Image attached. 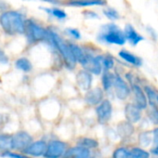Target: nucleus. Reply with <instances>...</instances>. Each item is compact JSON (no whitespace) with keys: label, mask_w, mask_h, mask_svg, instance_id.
Here are the masks:
<instances>
[{"label":"nucleus","mask_w":158,"mask_h":158,"mask_svg":"<svg viewBox=\"0 0 158 158\" xmlns=\"http://www.w3.org/2000/svg\"><path fill=\"white\" fill-rule=\"evenodd\" d=\"M0 26L10 35H23L25 34L26 21L20 11L5 10L0 14Z\"/></svg>","instance_id":"nucleus-1"},{"label":"nucleus","mask_w":158,"mask_h":158,"mask_svg":"<svg viewBox=\"0 0 158 158\" xmlns=\"http://www.w3.org/2000/svg\"><path fill=\"white\" fill-rule=\"evenodd\" d=\"M47 40H48L50 42V44L55 48L58 49V51L62 56L64 62L66 63L67 67L70 69L74 68L77 61H76L75 58L73 57V54L71 50L70 44H67L57 33H55L53 31H48V30Z\"/></svg>","instance_id":"nucleus-2"},{"label":"nucleus","mask_w":158,"mask_h":158,"mask_svg":"<svg viewBox=\"0 0 158 158\" xmlns=\"http://www.w3.org/2000/svg\"><path fill=\"white\" fill-rule=\"evenodd\" d=\"M98 37L104 43L117 46H123L127 41L124 31H122L115 23H108L103 25Z\"/></svg>","instance_id":"nucleus-3"},{"label":"nucleus","mask_w":158,"mask_h":158,"mask_svg":"<svg viewBox=\"0 0 158 158\" xmlns=\"http://www.w3.org/2000/svg\"><path fill=\"white\" fill-rule=\"evenodd\" d=\"M25 34L29 43H35L42 40H46L48 37V30L43 28L41 25H39L33 20L26 21Z\"/></svg>","instance_id":"nucleus-4"},{"label":"nucleus","mask_w":158,"mask_h":158,"mask_svg":"<svg viewBox=\"0 0 158 158\" xmlns=\"http://www.w3.org/2000/svg\"><path fill=\"white\" fill-rule=\"evenodd\" d=\"M69 144L63 140L51 139L48 142V147L44 154L45 158H62L67 150Z\"/></svg>","instance_id":"nucleus-5"},{"label":"nucleus","mask_w":158,"mask_h":158,"mask_svg":"<svg viewBox=\"0 0 158 158\" xmlns=\"http://www.w3.org/2000/svg\"><path fill=\"white\" fill-rule=\"evenodd\" d=\"M80 64L83 66L85 70L90 72L92 74H95V75L101 74L103 70L102 56L95 57L89 52H86L85 59Z\"/></svg>","instance_id":"nucleus-6"},{"label":"nucleus","mask_w":158,"mask_h":158,"mask_svg":"<svg viewBox=\"0 0 158 158\" xmlns=\"http://www.w3.org/2000/svg\"><path fill=\"white\" fill-rule=\"evenodd\" d=\"M33 142V137L26 131H18L12 136V150L23 152Z\"/></svg>","instance_id":"nucleus-7"},{"label":"nucleus","mask_w":158,"mask_h":158,"mask_svg":"<svg viewBox=\"0 0 158 158\" xmlns=\"http://www.w3.org/2000/svg\"><path fill=\"white\" fill-rule=\"evenodd\" d=\"M96 114L99 123L106 124L108 123L113 114V105L111 102L107 99L103 100L99 105L96 106Z\"/></svg>","instance_id":"nucleus-8"},{"label":"nucleus","mask_w":158,"mask_h":158,"mask_svg":"<svg viewBox=\"0 0 158 158\" xmlns=\"http://www.w3.org/2000/svg\"><path fill=\"white\" fill-rule=\"evenodd\" d=\"M62 158H96V153L94 150L75 145L69 147Z\"/></svg>","instance_id":"nucleus-9"},{"label":"nucleus","mask_w":158,"mask_h":158,"mask_svg":"<svg viewBox=\"0 0 158 158\" xmlns=\"http://www.w3.org/2000/svg\"><path fill=\"white\" fill-rule=\"evenodd\" d=\"M114 89L115 96L117 97V99H119L121 101L127 100L131 91V88L128 86L127 81H125L124 79L119 75H115L114 83Z\"/></svg>","instance_id":"nucleus-10"},{"label":"nucleus","mask_w":158,"mask_h":158,"mask_svg":"<svg viewBox=\"0 0 158 158\" xmlns=\"http://www.w3.org/2000/svg\"><path fill=\"white\" fill-rule=\"evenodd\" d=\"M48 147V143L45 140L39 139L33 141L28 147H26L22 152L30 156V157H41L44 156L46 150Z\"/></svg>","instance_id":"nucleus-11"},{"label":"nucleus","mask_w":158,"mask_h":158,"mask_svg":"<svg viewBox=\"0 0 158 158\" xmlns=\"http://www.w3.org/2000/svg\"><path fill=\"white\" fill-rule=\"evenodd\" d=\"M131 91L134 97V103L141 110H146L148 107V99L144 89H142L138 83L131 87Z\"/></svg>","instance_id":"nucleus-12"},{"label":"nucleus","mask_w":158,"mask_h":158,"mask_svg":"<svg viewBox=\"0 0 158 158\" xmlns=\"http://www.w3.org/2000/svg\"><path fill=\"white\" fill-rule=\"evenodd\" d=\"M76 83L78 87L84 91H88L91 89L92 85V73L87 70L79 71L76 74Z\"/></svg>","instance_id":"nucleus-13"},{"label":"nucleus","mask_w":158,"mask_h":158,"mask_svg":"<svg viewBox=\"0 0 158 158\" xmlns=\"http://www.w3.org/2000/svg\"><path fill=\"white\" fill-rule=\"evenodd\" d=\"M141 109L138 107L135 103H127L125 106V117L126 120L132 124L138 123L142 116Z\"/></svg>","instance_id":"nucleus-14"},{"label":"nucleus","mask_w":158,"mask_h":158,"mask_svg":"<svg viewBox=\"0 0 158 158\" xmlns=\"http://www.w3.org/2000/svg\"><path fill=\"white\" fill-rule=\"evenodd\" d=\"M103 101V90L101 88L90 89L85 95V102L90 106H97Z\"/></svg>","instance_id":"nucleus-15"},{"label":"nucleus","mask_w":158,"mask_h":158,"mask_svg":"<svg viewBox=\"0 0 158 158\" xmlns=\"http://www.w3.org/2000/svg\"><path fill=\"white\" fill-rule=\"evenodd\" d=\"M116 129H117L118 135L124 139H127L130 138L135 132L134 125L132 123H130L129 121H127V120H124V121L119 122L118 125H117Z\"/></svg>","instance_id":"nucleus-16"},{"label":"nucleus","mask_w":158,"mask_h":158,"mask_svg":"<svg viewBox=\"0 0 158 158\" xmlns=\"http://www.w3.org/2000/svg\"><path fill=\"white\" fill-rule=\"evenodd\" d=\"M124 33H125V35H126L127 40L132 46H137L139 42H141L144 39L143 36H141L131 24H127L125 26Z\"/></svg>","instance_id":"nucleus-17"},{"label":"nucleus","mask_w":158,"mask_h":158,"mask_svg":"<svg viewBox=\"0 0 158 158\" xmlns=\"http://www.w3.org/2000/svg\"><path fill=\"white\" fill-rule=\"evenodd\" d=\"M106 4V0H70L67 3L73 7H90V6H103Z\"/></svg>","instance_id":"nucleus-18"},{"label":"nucleus","mask_w":158,"mask_h":158,"mask_svg":"<svg viewBox=\"0 0 158 158\" xmlns=\"http://www.w3.org/2000/svg\"><path fill=\"white\" fill-rule=\"evenodd\" d=\"M118 54H119V57L123 59L125 61H127V63H130L136 67H140L142 65V60L139 57L134 55L133 53L127 50H121L119 51Z\"/></svg>","instance_id":"nucleus-19"},{"label":"nucleus","mask_w":158,"mask_h":158,"mask_svg":"<svg viewBox=\"0 0 158 158\" xmlns=\"http://www.w3.org/2000/svg\"><path fill=\"white\" fill-rule=\"evenodd\" d=\"M115 75L112 73L110 71H103L102 76V89L104 91H110L112 88H114Z\"/></svg>","instance_id":"nucleus-20"},{"label":"nucleus","mask_w":158,"mask_h":158,"mask_svg":"<svg viewBox=\"0 0 158 158\" xmlns=\"http://www.w3.org/2000/svg\"><path fill=\"white\" fill-rule=\"evenodd\" d=\"M76 145L87 148V149H90V150H95L99 147V141L97 139H95L94 138L81 137V138L77 139Z\"/></svg>","instance_id":"nucleus-21"},{"label":"nucleus","mask_w":158,"mask_h":158,"mask_svg":"<svg viewBox=\"0 0 158 158\" xmlns=\"http://www.w3.org/2000/svg\"><path fill=\"white\" fill-rule=\"evenodd\" d=\"M143 89L148 99V106H158V92L150 85H146Z\"/></svg>","instance_id":"nucleus-22"},{"label":"nucleus","mask_w":158,"mask_h":158,"mask_svg":"<svg viewBox=\"0 0 158 158\" xmlns=\"http://www.w3.org/2000/svg\"><path fill=\"white\" fill-rule=\"evenodd\" d=\"M152 139H153L152 131H148V130L147 131H141L138 137L139 144L142 148L150 147L152 143Z\"/></svg>","instance_id":"nucleus-23"},{"label":"nucleus","mask_w":158,"mask_h":158,"mask_svg":"<svg viewBox=\"0 0 158 158\" xmlns=\"http://www.w3.org/2000/svg\"><path fill=\"white\" fill-rule=\"evenodd\" d=\"M150 152L142 147L134 146L129 149V158H150Z\"/></svg>","instance_id":"nucleus-24"},{"label":"nucleus","mask_w":158,"mask_h":158,"mask_svg":"<svg viewBox=\"0 0 158 158\" xmlns=\"http://www.w3.org/2000/svg\"><path fill=\"white\" fill-rule=\"evenodd\" d=\"M15 67L18 70L23 71L24 73H29L33 69L32 62L27 58H24V57L17 59V60L15 61Z\"/></svg>","instance_id":"nucleus-25"},{"label":"nucleus","mask_w":158,"mask_h":158,"mask_svg":"<svg viewBox=\"0 0 158 158\" xmlns=\"http://www.w3.org/2000/svg\"><path fill=\"white\" fill-rule=\"evenodd\" d=\"M12 150V136L0 135V152H7Z\"/></svg>","instance_id":"nucleus-26"},{"label":"nucleus","mask_w":158,"mask_h":158,"mask_svg":"<svg viewBox=\"0 0 158 158\" xmlns=\"http://www.w3.org/2000/svg\"><path fill=\"white\" fill-rule=\"evenodd\" d=\"M70 48H71V50H72L76 61L81 63L83 61V60L85 59L86 52L83 50V48L81 47H79L78 45H75V44H70Z\"/></svg>","instance_id":"nucleus-27"},{"label":"nucleus","mask_w":158,"mask_h":158,"mask_svg":"<svg viewBox=\"0 0 158 158\" xmlns=\"http://www.w3.org/2000/svg\"><path fill=\"white\" fill-rule=\"evenodd\" d=\"M47 13H48L50 16L58 19V20H63L67 17L66 12L59 8H51V9H48V8H42Z\"/></svg>","instance_id":"nucleus-28"},{"label":"nucleus","mask_w":158,"mask_h":158,"mask_svg":"<svg viewBox=\"0 0 158 158\" xmlns=\"http://www.w3.org/2000/svg\"><path fill=\"white\" fill-rule=\"evenodd\" d=\"M129 149L127 146L116 147L112 154V158H129Z\"/></svg>","instance_id":"nucleus-29"},{"label":"nucleus","mask_w":158,"mask_h":158,"mask_svg":"<svg viewBox=\"0 0 158 158\" xmlns=\"http://www.w3.org/2000/svg\"><path fill=\"white\" fill-rule=\"evenodd\" d=\"M147 115L149 120L154 126H158V106H148Z\"/></svg>","instance_id":"nucleus-30"},{"label":"nucleus","mask_w":158,"mask_h":158,"mask_svg":"<svg viewBox=\"0 0 158 158\" xmlns=\"http://www.w3.org/2000/svg\"><path fill=\"white\" fill-rule=\"evenodd\" d=\"M152 133H153V139H152L150 153L158 157V127L152 130Z\"/></svg>","instance_id":"nucleus-31"},{"label":"nucleus","mask_w":158,"mask_h":158,"mask_svg":"<svg viewBox=\"0 0 158 158\" xmlns=\"http://www.w3.org/2000/svg\"><path fill=\"white\" fill-rule=\"evenodd\" d=\"M102 60L103 71H111L114 68V58L111 55L102 56Z\"/></svg>","instance_id":"nucleus-32"},{"label":"nucleus","mask_w":158,"mask_h":158,"mask_svg":"<svg viewBox=\"0 0 158 158\" xmlns=\"http://www.w3.org/2000/svg\"><path fill=\"white\" fill-rule=\"evenodd\" d=\"M1 156L7 157V158H32V157L24 154L23 152L20 153V152H11V150L2 152Z\"/></svg>","instance_id":"nucleus-33"},{"label":"nucleus","mask_w":158,"mask_h":158,"mask_svg":"<svg viewBox=\"0 0 158 158\" xmlns=\"http://www.w3.org/2000/svg\"><path fill=\"white\" fill-rule=\"evenodd\" d=\"M103 14L108 19L112 20V21H115V20H118L120 18L119 13L117 12V10H115L114 9H112V8H108V9L103 10Z\"/></svg>","instance_id":"nucleus-34"},{"label":"nucleus","mask_w":158,"mask_h":158,"mask_svg":"<svg viewBox=\"0 0 158 158\" xmlns=\"http://www.w3.org/2000/svg\"><path fill=\"white\" fill-rule=\"evenodd\" d=\"M66 32L74 39H80L81 38V34H80V32H79L77 29L69 28V29H66Z\"/></svg>","instance_id":"nucleus-35"},{"label":"nucleus","mask_w":158,"mask_h":158,"mask_svg":"<svg viewBox=\"0 0 158 158\" xmlns=\"http://www.w3.org/2000/svg\"><path fill=\"white\" fill-rule=\"evenodd\" d=\"M8 62H9V57L2 49H0V63L7 64Z\"/></svg>","instance_id":"nucleus-36"},{"label":"nucleus","mask_w":158,"mask_h":158,"mask_svg":"<svg viewBox=\"0 0 158 158\" xmlns=\"http://www.w3.org/2000/svg\"><path fill=\"white\" fill-rule=\"evenodd\" d=\"M84 14H85V16H86L87 18H90V19H97V18H99L98 15H97L95 12H93V11L87 10V11L84 12Z\"/></svg>","instance_id":"nucleus-37"},{"label":"nucleus","mask_w":158,"mask_h":158,"mask_svg":"<svg viewBox=\"0 0 158 158\" xmlns=\"http://www.w3.org/2000/svg\"><path fill=\"white\" fill-rule=\"evenodd\" d=\"M147 29H148V33H149V35H151L153 37V39H156V38H157V35H156L155 31H154L153 29H152L151 27H148Z\"/></svg>","instance_id":"nucleus-38"}]
</instances>
